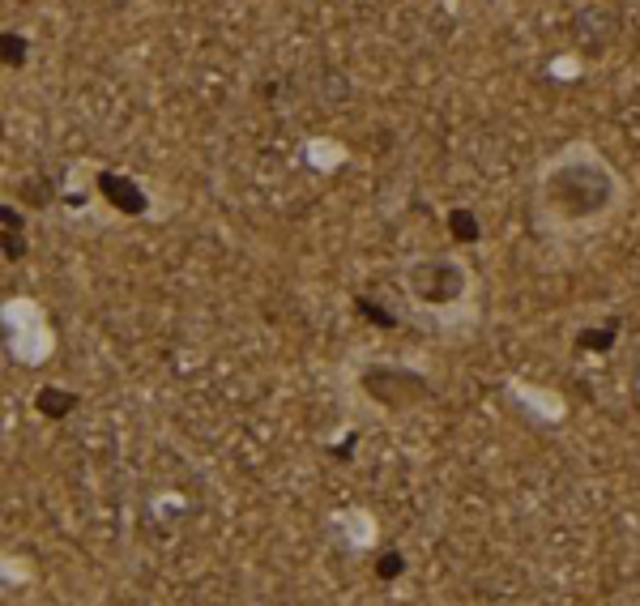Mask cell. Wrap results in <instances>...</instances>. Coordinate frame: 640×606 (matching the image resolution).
Instances as JSON below:
<instances>
[{
  "mask_svg": "<svg viewBox=\"0 0 640 606\" xmlns=\"http://www.w3.org/2000/svg\"><path fill=\"white\" fill-rule=\"evenodd\" d=\"M363 389L367 397H376L380 406H410L427 393V385L406 368H367L363 372Z\"/></svg>",
  "mask_w": 640,
  "mask_h": 606,
  "instance_id": "3",
  "label": "cell"
},
{
  "mask_svg": "<svg viewBox=\"0 0 640 606\" xmlns=\"http://www.w3.org/2000/svg\"><path fill=\"white\" fill-rule=\"evenodd\" d=\"M35 406L39 414H47V419H64V414L73 410V393H60V389H43L35 397Z\"/></svg>",
  "mask_w": 640,
  "mask_h": 606,
  "instance_id": "5",
  "label": "cell"
},
{
  "mask_svg": "<svg viewBox=\"0 0 640 606\" xmlns=\"http://www.w3.org/2000/svg\"><path fill=\"white\" fill-rule=\"evenodd\" d=\"M355 303H359V312L367 316V321H380V325H393V312H380V308H376V303H372V299H355Z\"/></svg>",
  "mask_w": 640,
  "mask_h": 606,
  "instance_id": "8",
  "label": "cell"
},
{
  "mask_svg": "<svg viewBox=\"0 0 640 606\" xmlns=\"http://www.w3.org/2000/svg\"><path fill=\"white\" fill-rule=\"evenodd\" d=\"M581 346H602V350H606V346H611V333H606V329H602V333H598V329H585V333H581Z\"/></svg>",
  "mask_w": 640,
  "mask_h": 606,
  "instance_id": "9",
  "label": "cell"
},
{
  "mask_svg": "<svg viewBox=\"0 0 640 606\" xmlns=\"http://www.w3.org/2000/svg\"><path fill=\"white\" fill-rule=\"evenodd\" d=\"M542 197H547V205L559 218L581 222V218H594L611 205L615 184H611V175L594 163H572V167H559L547 175Z\"/></svg>",
  "mask_w": 640,
  "mask_h": 606,
  "instance_id": "1",
  "label": "cell"
},
{
  "mask_svg": "<svg viewBox=\"0 0 640 606\" xmlns=\"http://www.w3.org/2000/svg\"><path fill=\"white\" fill-rule=\"evenodd\" d=\"M99 188L111 197V205L124 210V214H141V205H146V197L137 193V184H128V180H120V175H111V171L99 175Z\"/></svg>",
  "mask_w": 640,
  "mask_h": 606,
  "instance_id": "4",
  "label": "cell"
},
{
  "mask_svg": "<svg viewBox=\"0 0 640 606\" xmlns=\"http://www.w3.org/2000/svg\"><path fill=\"white\" fill-rule=\"evenodd\" d=\"M406 286H410L414 299L427 303V308H448V303H457L461 295H466V269H461L457 261L427 257L406 274Z\"/></svg>",
  "mask_w": 640,
  "mask_h": 606,
  "instance_id": "2",
  "label": "cell"
},
{
  "mask_svg": "<svg viewBox=\"0 0 640 606\" xmlns=\"http://www.w3.org/2000/svg\"><path fill=\"white\" fill-rule=\"evenodd\" d=\"M448 227H453V239H461V244H474L478 239V222L470 210H453L448 214Z\"/></svg>",
  "mask_w": 640,
  "mask_h": 606,
  "instance_id": "6",
  "label": "cell"
},
{
  "mask_svg": "<svg viewBox=\"0 0 640 606\" xmlns=\"http://www.w3.org/2000/svg\"><path fill=\"white\" fill-rule=\"evenodd\" d=\"M376 572H380V581H393L397 572H402V555H380V564H376Z\"/></svg>",
  "mask_w": 640,
  "mask_h": 606,
  "instance_id": "7",
  "label": "cell"
}]
</instances>
